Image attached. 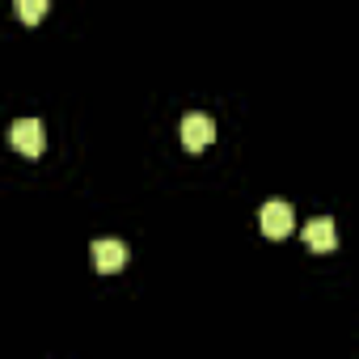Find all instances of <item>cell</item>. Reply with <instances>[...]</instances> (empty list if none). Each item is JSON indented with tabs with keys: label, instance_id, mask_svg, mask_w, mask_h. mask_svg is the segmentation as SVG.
I'll return each instance as SVG.
<instances>
[{
	"label": "cell",
	"instance_id": "5",
	"mask_svg": "<svg viewBox=\"0 0 359 359\" xmlns=\"http://www.w3.org/2000/svg\"><path fill=\"white\" fill-rule=\"evenodd\" d=\"M304 245H309V250H317V254H330V250L338 245V224H334L330 216L309 220V224H304Z\"/></svg>",
	"mask_w": 359,
	"mask_h": 359
},
{
	"label": "cell",
	"instance_id": "4",
	"mask_svg": "<svg viewBox=\"0 0 359 359\" xmlns=\"http://www.w3.org/2000/svg\"><path fill=\"white\" fill-rule=\"evenodd\" d=\"M89 258H93V271L114 275V271H123V262H127V245H123V241H93V245H89Z\"/></svg>",
	"mask_w": 359,
	"mask_h": 359
},
{
	"label": "cell",
	"instance_id": "2",
	"mask_svg": "<svg viewBox=\"0 0 359 359\" xmlns=\"http://www.w3.org/2000/svg\"><path fill=\"white\" fill-rule=\"evenodd\" d=\"M292 224H296V216H292V208H287L283 199H271V203H262V212H258V229H262V237H271V241H283V237L292 233Z\"/></svg>",
	"mask_w": 359,
	"mask_h": 359
},
{
	"label": "cell",
	"instance_id": "3",
	"mask_svg": "<svg viewBox=\"0 0 359 359\" xmlns=\"http://www.w3.org/2000/svg\"><path fill=\"white\" fill-rule=\"evenodd\" d=\"M216 140V123H212V114H187L182 118V144H187V152H203L208 144Z\"/></svg>",
	"mask_w": 359,
	"mask_h": 359
},
{
	"label": "cell",
	"instance_id": "1",
	"mask_svg": "<svg viewBox=\"0 0 359 359\" xmlns=\"http://www.w3.org/2000/svg\"><path fill=\"white\" fill-rule=\"evenodd\" d=\"M9 144H13L22 156L39 161V156H43V148H47V127H43L39 118H18V123L9 127Z\"/></svg>",
	"mask_w": 359,
	"mask_h": 359
},
{
	"label": "cell",
	"instance_id": "6",
	"mask_svg": "<svg viewBox=\"0 0 359 359\" xmlns=\"http://www.w3.org/2000/svg\"><path fill=\"white\" fill-rule=\"evenodd\" d=\"M13 9H18V18L26 26H39L47 18V9H51V0H13Z\"/></svg>",
	"mask_w": 359,
	"mask_h": 359
}]
</instances>
